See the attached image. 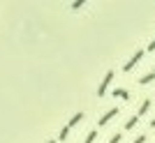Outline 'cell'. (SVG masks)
<instances>
[{"mask_svg":"<svg viewBox=\"0 0 155 143\" xmlns=\"http://www.w3.org/2000/svg\"><path fill=\"white\" fill-rule=\"evenodd\" d=\"M111 81H114V69H109L107 74H104L102 83H100V88H97V97H104V95H107V90H109V85H111Z\"/></svg>","mask_w":155,"mask_h":143,"instance_id":"1","label":"cell"},{"mask_svg":"<svg viewBox=\"0 0 155 143\" xmlns=\"http://www.w3.org/2000/svg\"><path fill=\"white\" fill-rule=\"evenodd\" d=\"M141 58H143V51H141V49H139V51H134V56H132V58H130L127 62L123 65V72H130V69H132V67H134Z\"/></svg>","mask_w":155,"mask_h":143,"instance_id":"2","label":"cell"},{"mask_svg":"<svg viewBox=\"0 0 155 143\" xmlns=\"http://www.w3.org/2000/svg\"><path fill=\"white\" fill-rule=\"evenodd\" d=\"M116 116H118V106H114V109H109L102 118H100V122H97V125H100V127H104V125L111 122V118H116Z\"/></svg>","mask_w":155,"mask_h":143,"instance_id":"3","label":"cell"},{"mask_svg":"<svg viewBox=\"0 0 155 143\" xmlns=\"http://www.w3.org/2000/svg\"><path fill=\"white\" fill-rule=\"evenodd\" d=\"M81 120H84V113H74V116L70 118V122H67V127L72 129V127H77V125L81 122Z\"/></svg>","mask_w":155,"mask_h":143,"instance_id":"4","label":"cell"},{"mask_svg":"<svg viewBox=\"0 0 155 143\" xmlns=\"http://www.w3.org/2000/svg\"><path fill=\"white\" fill-rule=\"evenodd\" d=\"M153 81H155V74H153V72H148V74H143V76L139 78V83H141V85H148V83H153Z\"/></svg>","mask_w":155,"mask_h":143,"instance_id":"5","label":"cell"},{"mask_svg":"<svg viewBox=\"0 0 155 143\" xmlns=\"http://www.w3.org/2000/svg\"><path fill=\"white\" fill-rule=\"evenodd\" d=\"M114 97H118V99H130V92L125 90V88H116V90H114Z\"/></svg>","mask_w":155,"mask_h":143,"instance_id":"6","label":"cell"},{"mask_svg":"<svg viewBox=\"0 0 155 143\" xmlns=\"http://www.w3.org/2000/svg\"><path fill=\"white\" fill-rule=\"evenodd\" d=\"M148 109H150V99H143L141 106H139V116H143V113H146Z\"/></svg>","mask_w":155,"mask_h":143,"instance_id":"7","label":"cell"},{"mask_svg":"<svg viewBox=\"0 0 155 143\" xmlns=\"http://www.w3.org/2000/svg\"><path fill=\"white\" fill-rule=\"evenodd\" d=\"M95 138H97V132L91 129L88 134H86V141H84V143H95Z\"/></svg>","mask_w":155,"mask_h":143,"instance_id":"8","label":"cell"},{"mask_svg":"<svg viewBox=\"0 0 155 143\" xmlns=\"http://www.w3.org/2000/svg\"><path fill=\"white\" fill-rule=\"evenodd\" d=\"M137 122H139V116H132V118L127 120V122H125V129H132V127H134Z\"/></svg>","mask_w":155,"mask_h":143,"instance_id":"9","label":"cell"},{"mask_svg":"<svg viewBox=\"0 0 155 143\" xmlns=\"http://www.w3.org/2000/svg\"><path fill=\"white\" fill-rule=\"evenodd\" d=\"M67 134H70V127L65 125L63 129H60V134H58V141H65V138H67Z\"/></svg>","mask_w":155,"mask_h":143,"instance_id":"10","label":"cell"},{"mask_svg":"<svg viewBox=\"0 0 155 143\" xmlns=\"http://www.w3.org/2000/svg\"><path fill=\"white\" fill-rule=\"evenodd\" d=\"M120 138H123V136H120V134H114V136H111V138H109V141H107V143H120Z\"/></svg>","mask_w":155,"mask_h":143,"instance_id":"11","label":"cell"},{"mask_svg":"<svg viewBox=\"0 0 155 143\" xmlns=\"http://www.w3.org/2000/svg\"><path fill=\"white\" fill-rule=\"evenodd\" d=\"M132 143H146V134H139V136H137Z\"/></svg>","mask_w":155,"mask_h":143,"instance_id":"12","label":"cell"},{"mask_svg":"<svg viewBox=\"0 0 155 143\" xmlns=\"http://www.w3.org/2000/svg\"><path fill=\"white\" fill-rule=\"evenodd\" d=\"M79 7H84V0H74L72 2V9H79Z\"/></svg>","mask_w":155,"mask_h":143,"instance_id":"13","label":"cell"},{"mask_svg":"<svg viewBox=\"0 0 155 143\" xmlns=\"http://www.w3.org/2000/svg\"><path fill=\"white\" fill-rule=\"evenodd\" d=\"M148 51H155V39H153V42L148 44Z\"/></svg>","mask_w":155,"mask_h":143,"instance_id":"14","label":"cell"},{"mask_svg":"<svg viewBox=\"0 0 155 143\" xmlns=\"http://www.w3.org/2000/svg\"><path fill=\"white\" fill-rule=\"evenodd\" d=\"M150 127H155V118H153V120H150Z\"/></svg>","mask_w":155,"mask_h":143,"instance_id":"15","label":"cell"},{"mask_svg":"<svg viewBox=\"0 0 155 143\" xmlns=\"http://www.w3.org/2000/svg\"><path fill=\"white\" fill-rule=\"evenodd\" d=\"M49 143H56V141H49Z\"/></svg>","mask_w":155,"mask_h":143,"instance_id":"16","label":"cell"},{"mask_svg":"<svg viewBox=\"0 0 155 143\" xmlns=\"http://www.w3.org/2000/svg\"><path fill=\"white\" fill-rule=\"evenodd\" d=\"M153 74H155V69H153Z\"/></svg>","mask_w":155,"mask_h":143,"instance_id":"17","label":"cell"}]
</instances>
